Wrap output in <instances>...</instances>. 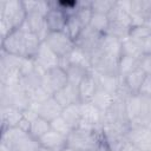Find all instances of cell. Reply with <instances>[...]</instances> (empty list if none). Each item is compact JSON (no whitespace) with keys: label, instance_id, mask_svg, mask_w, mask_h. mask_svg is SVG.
Here are the masks:
<instances>
[{"label":"cell","instance_id":"37","mask_svg":"<svg viewBox=\"0 0 151 151\" xmlns=\"http://www.w3.org/2000/svg\"><path fill=\"white\" fill-rule=\"evenodd\" d=\"M61 151H77V150H74L73 147H71V146H67V145H66Z\"/></svg>","mask_w":151,"mask_h":151},{"label":"cell","instance_id":"19","mask_svg":"<svg viewBox=\"0 0 151 151\" xmlns=\"http://www.w3.org/2000/svg\"><path fill=\"white\" fill-rule=\"evenodd\" d=\"M97 81H98V86L105 91H107L109 93L117 96L119 85H120V78L118 76H111V74H97L94 73Z\"/></svg>","mask_w":151,"mask_h":151},{"label":"cell","instance_id":"26","mask_svg":"<svg viewBox=\"0 0 151 151\" xmlns=\"http://www.w3.org/2000/svg\"><path fill=\"white\" fill-rule=\"evenodd\" d=\"M126 55V57H132V58H138L140 59L144 55V51L142 46L136 42L134 40L126 38L122 41V48H120V57Z\"/></svg>","mask_w":151,"mask_h":151},{"label":"cell","instance_id":"13","mask_svg":"<svg viewBox=\"0 0 151 151\" xmlns=\"http://www.w3.org/2000/svg\"><path fill=\"white\" fill-rule=\"evenodd\" d=\"M53 98L60 104V106L64 109L68 105L72 104H81L80 98H79V92H78V86L67 84L65 87H63L60 91L55 92L53 94Z\"/></svg>","mask_w":151,"mask_h":151},{"label":"cell","instance_id":"28","mask_svg":"<svg viewBox=\"0 0 151 151\" xmlns=\"http://www.w3.org/2000/svg\"><path fill=\"white\" fill-rule=\"evenodd\" d=\"M50 130H51V123L38 116L35 119H33L31 122V127H29L28 133L32 137H34L35 139H39Z\"/></svg>","mask_w":151,"mask_h":151},{"label":"cell","instance_id":"31","mask_svg":"<svg viewBox=\"0 0 151 151\" xmlns=\"http://www.w3.org/2000/svg\"><path fill=\"white\" fill-rule=\"evenodd\" d=\"M139 67L146 73V76H151V53H145L140 58Z\"/></svg>","mask_w":151,"mask_h":151},{"label":"cell","instance_id":"1","mask_svg":"<svg viewBox=\"0 0 151 151\" xmlns=\"http://www.w3.org/2000/svg\"><path fill=\"white\" fill-rule=\"evenodd\" d=\"M27 17L24 1H1L0 2V22H1V35L5 38L12 31L21 27Z\"/></svg>","mask_w":151,"mask_h":151},{"label":"cell","instance_id":"33","mask_svg":"<svg viewBox=\"0 0 151 151\" xmlns=\"http://www.w3.org/2000/svg\"><path fill=\"white\" fill-rule=\"evenodd\" d=\"M119 151H140L136 145H133L132 143H130L127 139H125V142L123 143V145L120 146Z\"/></svg>","mask_w":151,"mask_h":151},{"label":"cell","instance_id":"20","mask_svg":"<svg viewBox=\"0 0 151 151\" xmlns=\"http://www.w3.org/2000/svg\"><path fill=\"white\" fill-rule=\"evenodd\" d=\"M67 72V77H68V83L72 85L78 86V84L81 81V79L90 72H92L90 68L83 66V65H78V64H65L63 65Z\"/></svg>","mask_w":151,"mask_h":151},{"label":"cell","instance_id":"4","mask_svg":"<svg viewBox=\"0 0 151 151\" xmlns=\"http://www.w3.org/2000/svg\"><path fill=\"white\" fill-rule=\"evenodd\" d=\"M44 42L50 50L63 61L65 60L76 47V42L63 31V32H48Z\"/></svg>","mask_w":151,"mask_h":151},{"label":"cell","instance_id":"10","mask_svg":"<svg viewBox=\"0 0 151 151\" xmlns=\"http://www.w3.org/2000/svg\"><path fill=\"white\" fill-rule=\"evenodd\" d=\"M31 107L35 110V112L38 113L39 117L48 120L50 123L52 120H54L55 118L60 117L61 116V112H63V107L53 98V96L50 97L48 99H46L45 101H42L41 104L34 105V106H31Z\"/></svg>","mask_w":151,"mask_h":151},{"label":"cell","instance_id":"6","mask_svg":"<svg viewBox=\"0 0 151 151\" xmlns=\"http://www.w3.org/2000/svg\"><path fill=\"white\" fill-rule=\"evenodd\" d=\"M125 137L140 151H151V131L146 126L131 125Z\"/></svg>","mask_w":151,"mask_h":151},{"label":"cell","instance_id":"29","mask_svg":"<svg viewBox=\"0 0 151 151\" xmlns=\"http://www.w3.org/2000/svg\"><path fill=\"white\" fill-rule=\"evenodd\" d=\"M116 5V1H110V0H96L91 1V8L92 12L94 13H101L109 15L111 11L113 9Z\"/></svg>","mask_w":151,"mask_h":151},{"label":"cell","instance_id":"36","mask_svg":"<svg viewBox=\"0 0 151 151\" xmlns=\"http://www.w3.org/2000/svg\"><path fill=\"white\" fill-rule=\"evenodd\" d=\"M144 126H146L150 131H151V116H149V118L146 119V122H145V125Z\"/></svg>","mask_w":151,"mask_h":151},{"label":"cell","instance_id":"16","mask_svg":"<svg viewBox=\"0 0 151 151\" xmlns=\"http://www.w3.org/2000/svg\"><path fill=\"white\" fill-rule=\"evenodd\" d=\"M38 140H39L41 146L51 147V149H57V150H63L67 145V137L55 132L52 129L48 132H46Z\"/></svg>","mask_w":151,"mask_h":151},{"label":"cell","instance_id":"21","mask_svg":"<svg viewBox=\"0 0 151 151\" xmlns=\"http://www.w3.org/2000/svg\"><path fill=\"white\" fill-rule=\"evenodd\" d=\"M85 28H86V26L83 24V21L79 19V17L77 14H73L67 18V22H66L64 32L76 42Z\"/></svg>","mask_w":151,"mask_h":151},{"label":"cell","instance_id":"12","mask_svg":"<svg viewBox=\"0 0 151 151\" xmlns=\"http://www.w3.org/2000/svg\"><path fill=\"white\" fill-rule=\"evenodd\" d=\"M25 25L32 33L38 35L41 41L45 40L48 31H47V27H46V21H45V15L44 14H41L39 12H35V11L27 12Z\"/></svg>","mask_w":151,"mask_h":151},{"label":"cell","instance_id":"3","mask_svg":"<svg viewBox=\"0 0 151 151\" xmlns=\"http://www.w3.org/2000/svg\"><path fill=\"white\" fill-rule=\"evenodd\" d=\"M28 33L29 29L25 26V24L8 33L1 40V51L17 55L20 58H26L27 53V41H28Z\"/></svg>","mask_w":151,"mask_h":151},{"label":"cell","instance_id":"22","mask_svg":"<svg viewBox=\"0 0 151 151\" xmlns=\"http://www.w3.org/2000/svg\"><path fill=\"white\" fill-rule=\"evenodd\" d=\"M114 99H116V96H113V94L109 93L107 91H105V90L98 87V91L96 92V94H94L93 99L91 100V103H92L100 112L105 113V112L109 110V107L112 105V103L114 101Z\"/></svg>","mask_w":151,"mask_h":151},{"label":"cell","instance_id":"34","mask_svg":"<svg viewBox=\"0 0 151 151\" xmlns=\"http://www.w3.org/2000/svg\"><path fill=\"white\" fill-rule=\"evenodd\" d=\"M146 111L149 116H151V98H146Z\"/></svg>","mask_w":151,"mask_h":151},{"label":"cell","instance_id":"25","mask_svg":"<svg viewBox=\"0 0 151 151\" xmlns=\"http://www.w3.org/2000/svg\"><path fill=\"white\" fill-rule=\"evenodd\" d=\"M90 28H92L93 31H96L99 34H106L109 32V27H110V18L106 14H101V13H94L92 14V18L90 20Z\"/></svg>","mask_w":151,"mask_h":151},{"label":"cell","instance_id":"17","mask_svg":"<svg viewBox=\"0 0 151 151\" xmlns=\"http://www.w3.org/2000/svg\"><path fill=\"white\" fill-rule=\"evenodd\" d=\"M24 118V112L15 107H1V130L15 127Z\"/></svg>","mask_w":151,"mask_h":151},{"label":"cell","instance_id":"27","mask_svg":"<svg viewBox=\"0 0 151 151\" xmlns=\"http://www.w3.org/2000/svg\"><path fill=\"white\" fill-rule=\"evenodd\" d=\"M139 61H140V59H138V58L122 55L118 60V76H119V78L122 79L125 76H127L130 72L138 68Z\"/></svg>","mask_w":151,"mask_h":151},{"label":"cell","instance_id":"9","mask_svg":"<svg viewBox=\"0 0 151 151\" xmlns=\"http://www.w3.org/2000/svg\"><path fill=\"white\" fill-rule=\"evenodd\" d=\"M33 60H34V64H35L37 68L39 71H41L42 73L45 71H47L48 68H51V67L61 65V60L50 50V47L44 41L41 42L35 57L33 58Z\"/></svg>","mask_w":151,"mask_h":151},{"label":"cell","instance_id":"32","mask_svg":"<svg viewBox=\"0 0 151 151\" xmlns=\"http://www.w3.org/2000/svg\"><path fill=\"white\" fill-rule=\"evenodd\" d=\"M138 94H140L142 97H145V98H151V76L145 77Z\"/></svg>","mask_w":151,"mask_h":151},{"label":"cell","instance_id":"14","mask_svg":"<svg viewBox=\"0 0 151 151\" xmlns=\"http://www.w3.org/2000/svg\"><path fill=\"white\" fill-rule=\"evenodd\" d=\"M145 77H146V73L140 67H138L134 71L130 72L124 78H122L120 81H122L123 86L126 88V91L131 96H133V94H138L139 93V90L142 87V84H143Z\"/></svg>","mask_w":151,"mask_h":151},{"label":"cell","instance_id":"30","mask_svg":"<svg viewBox=\"0 0 151 151\" xmlns=\"http://www.w3.org/2000/svg\"><path fill=\"white\" fill-rule=\"evenodd\" d=\"M51 129L54 130L55 132H58V133L65 136V137H68V134L73 131L72 127L66 123V120H65L61 116L51 122Z\"/></svg>","mask_w":151,"mask_h":151},{"label":"cell","instance_id":"39","mask_svg":"<svg viewBox=\"0 0 151 151\" xmlns=\"http://www.w3.org/2000/svg\"><path fill=\"white\" fill-rule=\"evenodd\" d=\"M109 151H117V150H109Z\"/></svg>","mask_w":151,"mask_h":151},{"label":"cell","instance_id":"8","mask_svg":"<svg viewBox=\"0 0 151 151\" xmlns=\"http://www.w3.org/2000/svg\"><path fill=\"white\" fill-rule=\"evenodd\" d=\"M101 38H103V34L97 33L96 31H93L92 28H90L87 26L83 31L80 37L77 39L76 46L91 57L94 52H97L99 50Z\"/></svg>","mask_w":151,"mask_h":151},{"label":"cell","instance_id":"2","mask_svg":"<svg viewBox=\"0 0 151 151\" xmlns=\"http://www.w3.org/2000/svg\"><path fill=\"white\" fill-rule=\"evenodd\" d=\"M103 143L101 129L77 127L67 137V146L77 151H97Z\"/></svg>","mask_w":151,"mask_h":151},{"label":"cell","instance_id":"11","mask_svg":"<svg viewBox=\"0 0 151 151\" xmlns=\"http://www.w3.org/2000/svg\"><path fill=\"white\" fill-rule=\"evenodd\" d=\"M98 81L97 78L94 76L93 72L87 73L81 81L78 84V92H79V98H80V103H91V100L93 99L96 92L98 91Z\"/></svg>","mask_w":151,"mask_h":151},{"label":"cell","instance_id":"5","mask_svg":"<svg viewBox=\"0 0 151 151\" xmlns=\"http://www.w3.org/2000/svg\"><path fill=\"white\" fill-rule=\"evenodd\" d=\"M67 84H68L67 72H66L65 67L61 65L51 67L42 73L41 86L51 96H53L55 92L60 91Z\"/></svg>","mask_w":151,"mask_h":151},{"label":"cell","instance_id":"15","mask_svg":"<svg viewBox=\"0 0 151 151\" xmlns=\"http://www.w3.org/2000/svg\"><path fill=\"white\" fill-rule=\"evenodd\" d=\"M120 48H122V40L110 35V34H104L100 41V46H99V51L110 57V58H114V59H119L120 58Z\"/></svg>","mask_w":151,"mask_h":151},{"label":"cell","instance_id":"7","mask_svg":"<svg viewBox=\"0 0 151 151\" xmlns=\"http://www.w3.org/2000/svg\"><path fill=\"white\" fill-rule=\"evenodd\" d=\"M67 14L55 2H50V8L45 14L46 27L48 32H63L67 22Z\"/></svg>","mask_w":151,"mask_h":151},{"label":"cell","instance_id":"35","mask_svg":"<svg viewBox=\"0 0 151 151\" xmlns=\"http://www.w3.org/2000/svg\"><path fill=\"white\" fill-rule=\"evenodd\" d=\"M39 151H61V150H57V149H51V147H45V146H40Z\"/></svg>","mask_w":151,"mask_h":151},{"label":"cell","instance_id":"18","mask_svg":"<svg viewBox=\"0 0 151 151\" xmlns=\"http://www.w3.org/2000/svg\"><path fill=\"white\" fill-rule=\"evenodd\" d=\"M61 117L72 127V130L79 127L81 122V104H72L64 107Z\"/></svg>","mask_w":151,"mask_h":151},{"label":"cell","instance_id":"38","mask_svg":"<svg viewBox=\"0 0 151 151\" xmlns=\"http://www.w3.org/2000/svg\"><path fill=\"white\" fill-rule=\"evenodd\" d=\"M147 53H151V46H150V48H149V52Z\"/></svg>","mask_w":151,"mask_h":151},{"label":"cell","instance_id":"23","mask_svg":"<svg viewBox=\"0 0 151 151\" xmlns=\"http://www.w3.org/2000/svg\"><path fill=\"white\" fill-rule=\"evenodd\" d=\"M40 143L29 133H25L11 149L12 151H39Z\"/></svg>","mask_w":151,"mask_h":151},{"label":"cell","instance_id":"24","mask_svg":"<svg viewBox=\"0 0 151 151\" xmlns=\"http://www.w3.org/2000/svg\"><path fill=\"white\" fill-rule=\"evenodd\" d=\"M129 38L138 42L140 46L151 38V27L146 24H140V25H133L130 28Z\"/></svg>","mask_w":151,"mask_h":151}]
</instances>
